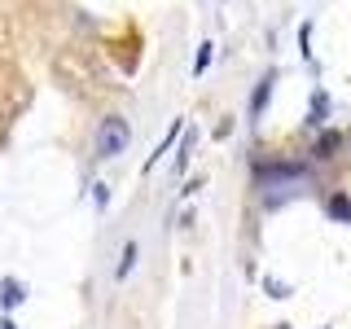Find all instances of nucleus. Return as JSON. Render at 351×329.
<instances>
[{"instance_id":"f257e3e1","label":"nucleus","mask_w":351,"mask_h":329,"mask_svg":"<svg viewBox=\"0 0 351 329\" xmlns=\"http://www.w3.org/2000/svg\"><path fill=\"white\" fill-rule=\"evenodd\" d=\"M128 141H132V127L123 119H101V127H97V154L101 158H119L128 149Z\"/></svg>"},{"instance_id":"f03ea898","label":"nucleus","mask_w":351,"mask_h":329,"mask_svg":"<svg viewBox=\"0 0 351 329\" xmlns=\"http://www.w3.org/2000/svg\"><path fill=\"white\" fill-rule=\"evenodd\" d=\"M22 299H27V285H22L18 277H5V281H0V303H5V307H18Z\"/></svg>"},{"instance_id":"7ed1b4c3","label":"nucleus","mask_w":351,"mask_h":329,"mask_svg":"<svg viewBox=\"0 0 351 329\" xmlns=\"http://www.w3.org/2000/svg\"><path fill=\"white\" fill-rule=\"evenodd\" d=\"M325 211H329V219H343V224H351V197L347 193H334Z\"/></svg>"},{"instance_id":"20e7f679","label":"nucleus","mask_w":351,"mask_h":329,"mask_svg":"<svg viewBox=\"0 0 351 329\" xmlns=\"http://www.w3.org/2000/svg\"><path fill=\"white\" fill-rule=\"evenodd\" d=\"M268 93H272V75H263L259 88H255V101H250V119L263 114V106H268Z\"/></svg>"},{"instance_id":"39448f33","label":"nucleus","mask_w":351,"mask_h":329,"mask_svg":"<svg viewBox=\"0 0 351 329\" xmlns=\"http://www.w3.org/2000/svg\"><path fill=\"white\" fill-rule=\"evenodd\" d=\"M132 268H136V241H128V246H123V259H119V281H128Z\"/></svg>"},{"instance_id":"423d86ee","label":"nucleus","mask_w":351,"mask_h":329,"mask_svg":"<svg viewBox=\"0 0 351 329\" xmlns=\"http://www.w3.org/2000/svg\"><path fill=\"white\" fill-rule=\"evenodd\" d=\"M211 58H215V44L206 40V44H197V58H193V75H202L206 66H211Z\"/></svg>"},{"instance_id":"0eeeda50","label":"nucleus","mask_w":351,"mask_h":329,"mask_svg":"<svg viewBox=\"0 0 351 329\" xmlns=\"http://www.w3.org/2000/svg\"><path fill=\"white\" fill-rule=\"evenodd\" d=\"M176 132H180V119H176V123H171V132H167V136H162V145H158V149H154V154H149V167H154V162H158V158H162V154H167V149H171V141H176Z\"/></svg>"},{"instance_id":"6e6552de","label":"nucleus","mask_w":351,"mask_h":329,"mask_svg":"<svg viewBox=\"0 0 351 329\" xmlns=\"http://www.w3.org/2000/svg\"><path fill=\"white\" fill-rule=\"evenodd\" d=\"M334 149H338V132H325V136H321V145H316V158H329Z\"/></svg>"},{"instance_id":"1a4fd4ad","label":"nucleus","mask_w":351,"mask_h":329,"mask_svg":"<svg viewBox=\"0 0 351 329\" xmlns=\"http://www.w3.org/2000/svg\"><path fill=\"white\" fill-rule=\"evenodd\" d=\"M325 110H329V97L316 93V97H312V123H325Z\"/></svg>"},{"instance_id":"9d476101","label":"nucleus","mask_w":351,"mask_h":329,"mask_svg":"<svg viewBox=\"0 0 351 329\" xmlns=\"http://www.w3.org/2000/svg\"><path fill=\"white\" fill-rule=\"evenodd\" d=\"M189 149H193V132H184V145H180V158H176V171H184V162H189Z\"/></svg>"},{"instance_id":"9b49d317","label":"nucleus","mask_w":351,"mask_h":329,"mask_svg":"<svg viewBox=\"0 0 351 329\" xmlns=\"http://www.w3.org/2000/svg\"><path fill=\"white\" fill-rule=\"evenodd\" d=\"M263 290H268L272 299H285V294H290V285H285V281H272V277H268V281H263Z\"/></svg>"},{"instance_id":"f8f14e48","label":"nucleus","mask_w":351,"mask_h":329,"mask_svg":"<svg viewBox=\"0 0 351 329\" xmlns=\"http://www.w3.org/2000/svg\"><path fill=\"white\" fill-rule=\"evenodd\" d=\"M0 329H18L14 321H9V316H0Z\"/></svg>"}]
</instances>
